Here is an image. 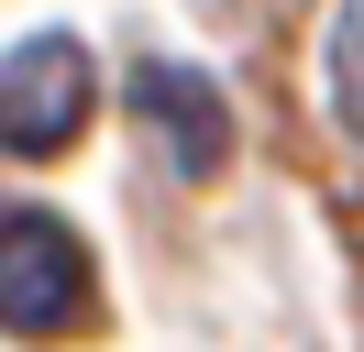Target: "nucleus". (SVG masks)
<instances>
[{"instance_id": "1", "label": "nucleus", "mask_w": 364, "mask_h": 352, "mask_svg": "<svg viewBox=\"0 0 364 352\" xmlns=\"http://www.w3.org/2000/svg\"><path fill=\"white\" fill-rule=\"evenodd\" d=\"M89 308H100V264L77 242V220L11 198L0 209V330L11 341H67V330H89Z\"/></svg>"}, {"instance_id": "2", "label": "nucleus", "mask_w": 364, "mask_h": 352, "mask_svg": "<svg viewBox=\"0 0 364 352\" xmlns=\"http://www.w3.org/2000/svg\"><path fill=\"white\" fill-rule=\"evenodd\" d=\"M100 110V66L77 33H23L0 55V154H67Z\"/></svg>"}, {"instance_id": "3", "label": "nucleus", "mask_w": 364, "mask_h": 352, "mask_svg": "<svg viewBox=\"0 0 364 352\" xmlns=\"http://www.w3.org/2000/svg\"><path fill=\"white\" fill-rule=\"evenodd\" d=\"M133 121H144V143L166 154V176H221L232 165V110H221V88H210L199 66H177V55H144L133 66Z\"/></svg>"}, {"instance_id": "4", "label": "nucleus", "mask_w": 364, "mask_h": 352, "mask_svg": "<svg viewBox=\"0 0 364 352\" xmlns=\"http://www.w3.org/2000/svg\"><path fill=\"white\" fill-rule=\"evenodd\" d=\"M320 77H331V121H342V143H364V0H342V11H331Z\"/></svg>"}]
</instances>
